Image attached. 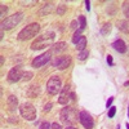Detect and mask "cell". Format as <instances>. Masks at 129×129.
<instances>
[{
	"label": "cell",
	"instance_id": "obj_30",
	"mask_svg": "<svg viewBox=\"0 0 129 129\" xmlns=\"http://www.w3.org/2000/svg\"><path fill=\"white\" fill-rule=\"evenodd\" d=\"M107 63H109L110 66H114V62H112V57L111 56H107Z\"/></svg>",
	"mask_w": 129,
	"mask_h": 129
},
{
	"label": "cell",
	"instance_id": "obj_3",
	"mask_svg": "<svg viewBox=\"0 0 129 129\" xmlns=\"http://www.w3.org/2000/svg\"><path fill=\"white\" fill-rule=\"evenodd\" d=\"M40 31V25L39 23H30L28 26H26L23 30L19 31L18 34V39L19 40H28V39H32L38 35V32Z\"/></svg>",
	"mask_w": 129,
	"mask_h": 129
},
{
	"label": "cell",
	"instance_id": "obj_11",
	"mask_svg": "<svg viewBox=\"0 0 129 129\" xmlns=\"http://www.w3.org/2000/svg\"><path fill=\"white\" fill-rule=\"evenodd\" d=\"M70 97H71V93H70V87L66 85L63 87L61 93H59V98H58V103L59 105H67L69 101H70Z\"/></svg>",
	"mask_w": 129,
	"mask_h": 129
},
{
	"label": "cell",
	"instance_id": "obj_12",
	"mask_svg": "<svg viewBox=\"0 0 129 129\" xmlns=\"http://www.w3.org/2000/svg\"><path fill=\"white\" fill-rule=\"evenodd\" d=\"M112 47L116 52H119V53H125L126 52V44L121 40V39H117L112 43Z\"/></svg>",
	"mask_w": 129,
	"mask_h": 129
},
{
	"label": "cell",
	"instance_id": "obj_10",
	"mask_svg": "<svg viewBox=\"0 0 129 129\" xmlns=\"http://www.w3.org/2000/svg\"><path fill=\"white\" fill-rule=\"evenodd\" d=\"M22 76H23V72L21 70V67H13L8 74V80L10 83H16L22 79Z\"/></svg>",
	"mask_w": 129,
	"mask_h": 129
},
{
	"label": "cell",
	"instance_id": "obj_13",
	"mask_svg": "<svg viewBox=\"0 0 129 129\" xmlns=\"http://www.w3.org/2000/svg\"><path fill=\"white\" fill-rule=\"evenodd\" d=\"M67 49V44L63 41H59V43H56V44H53L52 49L49 50L50 53H62Z\"/></svg>",
	"mask_w": 129,
	"mask_h": 129
},
{
	"label": "cell",
	"instance_id": "obj_33",
	"mask_svg": "<svg viewBox=\"0 0 129 129\" xmlns=\"http://www.w3.org/2000/svg\"><path fill=\"white\" fill-rule=\"evenodd\" d=\"M76 25H78L76 21H72V22H71V28H76Z\"/></svg>",
	"mask_w": 129,
	"mask_h": 129
},
{
	"label": "cell",
	"instance_id": "obj_36",
	"mask_svg": "<svg viewBox=\"0 0 129 129\" xmlns=\"http://www.w3.org/2000/svg\"><path fill=\"white\" fill-rule=\"evenodd\" d=\"M126 129H129V124H126Z\"/></svg>",
	"mask_w": 129,
	"mask_h": 129
},
{
	"label": "cell",
	"instance_id": "obj_37",
	"mask_svg": "<svg viewBox=\"0 0 129 129\" xmlns=\"http://www.w3.org/2000/svg\"><path fill=\"white\" fill-rule=\"evenodd\" d=\"M128 116H129V107H128Z\"/></svg>",
	"mask_w": 129,
	"mask_h": 129
},
{
	"label": "cell",
	"instance_id": "obj_8",
	"mask_svg": "<svg viewBox=\"0 0 129 129\" xmlns=\"http://www.w3.org/2000/svg\"><path fill=\"white\" fill-rule=\"evenodd\" d=\"M79 121L85 129L94 128V120H93V117L90 116V114H88L87 111H81L79 114Z\"/></svg>",
	"mask_w": 129,
	"mask_h": 129
},
{
	"label": "cell",
	"instance_id": "obj_35",
	"mask_svg": "<svg viewBox=\"0 0 129 129\" xmlns=\"http://www.w3.org/2000/svg\"><path fill=\"white\" fill-rule=\"evenodd\" d=\"M66 129H78V128H75V126H67Z\"/></svg>",
	"mask_w": 129,
	"mask_h": 129
},
{
	"label": "cell",
	"instance_id": "obj_6",
	"mask_svg": "<svg viewBox=\"0 0 129 129\" xmlns=\"http://www.w3.org/2000/svg\"><path fill=\"white\" fill-rule=\"evenodd\" d=\"M47 90L52 95H56L57 93H61V90H62V83H61L59 76H52L48 80V83H47Z\"/></svg>",
	"mask_w": 129,
	"mask_h": 129
},
{
	"label": "cell",
	"instance_id": "obj_31",
	"mask_svg": "<svg viewBox=\"0 0 129 129\" xmlns=\"http://www.w3.org/2000/svg\"><path fill=\"white\" fill-rule=\"evenodd\" d=\"M85 8H87L88 12L90 10V2H89V0H87V2H85Z\"/></svg>",
	"mask_w": 129,
	"mask_h": 129
},
{
	"label": "cell",
	"instance_id": "obj_20",
	"mask_svg": "<svg viewBox=\"0 0 129 129\" xmlns=\"http://www.w3.org/2000/svg\"><path fill=\"white\" fill-rule=\"evenodd\" d=\"M123 13L129 19V2H124L123 3Z\"/></svg>",
	"mask_w": 129,
	"mask_h": 129
},
{
	"label": "cell",
	"instance_id": "obj_7",
	"mask_svg": "<svg viewBox=\"0 0 129 129\" xmlns=\"http://www.w3.org/2000/svg\"><path fill=\"white\" fill-rule=\"evenodd\" d=\"M70 63H71L70 56H61V57H56L52 61V66L58 70H64L70 66Z\"/></svg>",
	"mask_w": 129,
	"mask_h": 129
},
{
	"label": "cell",
	"instance_id": "obj_15",
	"mask_svg": "<svg viewBox=\"0 0 129 129\" xmlns=\"http://www.w3.org/2000/svg\"><path fill=\"white\" fill-rule=\"evenodd\" d=\"M53 9H54V4H53V3H48V4H45L44 7L40 9L39 14H40V16H47V14H49V13L52 12Z\"/></svg>",
	"mask_w": 129,
	"mask_h": 129
},
{
	"label": "cell",
	"instance_id": "obj_21",
	"mask_svg": "<svg viewBox=\"0 0 129 129\" xmlns=\"http://www.w3.org/2000/svg\"><path fill=\"white\" fill-rule=\"evenodd\" d=\"M89 56V52L85 49V50H81L80 53H79V56H78V58L80 59V61H84V59H87V57Z\"/></svg>",
	"mask_w": 129,
	"mask_h": 129
},
{
	"label": "cell",
	"instance_id": "obj_32",
	"mask_svg": "<svg viewBox=\"0 0 129 129\" xmlns=\"http://www.w3.org/2000/svg\"><path fill=\"white\" fill-rule=\"evenodd\" d=\"M50 107H52V103L45 105V106H44V111H45V112H47V111H49V110H50Z\"/></svg>",
	"mask_w": 129,
	"mask_h": 129
},
{
	"label": "cell",
	"instance_id": "obj_4",
	"mask_svg": "<svg viewBox=\"0 0 129 129\" xmlns=\"http://www.w3.org/2000/svg\"><path fill=\"white\" fill-rule=\"evenodd\" d=\"M22 18H23V13H21V12L14 13V14H12V16L7 17L5 19L2 21V31H4V30H10V28L16 27V26L21 22V21H22Z\"/></svg>",
	"mask_w": 129,
	"mask_h": 129
},
{
	"label": "cell",
	"instance_id": "obj_26",
	"mask_svg": "<svg viewBox=\"0 0 129 129\" xmlns=\"http://www.w3.org/2000/svg\"><path fill=\"white\" fill-rule=\"evenodd\" d=\"M50 128H52V125H50L48 121L41 123V124H40V126H39V129H50Z\"/></svg>",
	"mask_w": 129,
	"mask_h": 129
},
{
	"label": "cell",
	"instance_id": "obj_38",
	"mask_svg": "<svg viewBox=\"0 0 129 129\" xmlns=\"http://www.w3.org/2000/svg\"><path fill=\"white\" fill-rule=\"evenodd\" d=\"M117 129H120V128H117Z\"/></svg>",
	"mask_w": 129,
	"mask_h": 129
},
{
	"label": "cell",
	"instance_id": "obj_5",
	"mask_svg": "<svg viewBox=\"0 0 129 129\" xmlns=\"http://www.w3.org/2000/svg\"><path fill=\"white\" fill-rule=\"evenodd\" d=\"M19 112H21V115H22L23 119H26L28 121H32V120L36 119V109L31 103H28V102L21 105Z\"/></svg>",
	"mask_w": 129,
	"mask_h": 129
},
{
	"label": "cell",
	"instance_id": "obj_2",
	"mask_svg": "<svg viewBox=\"0 0 129 129\" xmlns=\"http://www.w3.org/2000/svg\"><path fill=\"white\" fill-rule=\"evenodd\" d=\"M59 119L63 124H66L67 126L72 125L74 123H76L78 120V114H76V110L75 107H70V106H66L64 109H62L61 114H59Z\"/></svg>",
	"mask_w": 129,
	"mask_h": 129
},
{
	"label": "cell",
	"instance_id": "obj_34",
	"mask_svg": "<svg viewBox=\"0 0 129 129\" xmlns=\"http://www.w3.org/2000/svg\"><path fill=\"white\" fill-rule=\"evenodd\" d=\"M0 61H2V66H3V64H4V57H3V56L0 57Z\"/></svg>",
	"mask_w": 129,
	"mask_h": 129
},
{
	"label": "cell",
	"instance_id": "obj_27",
	"mask_svg": "<svg viewBox=\"0 0 129 129\" xmlns=\"http://www.w3.org/2000/svg\"><path fill=\"white\" fill-rule=\"evenodd\" d=\"M7 13V7L5 5H2V13H0V17H2V21L4 19V14Z\"/></svg>",
	"mask_w": 129,
	"mask_h": 129
},
{
	"label": "cell",
	"instance_id": "obj_9",
	"mask_svg": "<svg viewBox=\"0 0 129 129\" xmlns=\"http://www.w3.org/2000/svg\"><path fill=\"white\" fill-rule=\"evenodd\" d=\"M50 58H52V53L50 52H47V53H43L41 56L36 57L34 61H32V67L35 69H39V67H43L45 66L48 62H50Z\"/></svg>",
	"mask_w": 129,
	"mask_h": 129
},
{
	"label": "cell",
	"instance_id": "obj_25",
	"mask_svg": "<svg viewBox=\"0 0 129 129\" xmlns=\"http://www.w3.org/2000/svg\"><path fill=\"white\" fill-rule=\"evenodd\" d=\"M115 114H116V107L111 106V107H110V110H109V117L111 119V117H114V116H115Z\"/></svg>",
	"mask_w": 129,
	"mask_h": 129
},
{
	"label": "cell",
	"instance_id": "obj_28",
	"mask_svg": "<svg viewBox=\"0 0 129 129\" xmlns=\"http://www.w3.org/2000/svg\"><path fill=\"white\" fill-rule=\"evenodd\" d=\"M114 102V97H110V98H109V101H107V103H106V107H107V109H110V107H111V103Z\"/></svg>",
	"mask_w": 129,
	"mask_h": 129
},
{
	"label": "cell",
	"instance_id": "obj_22",
	"mask_svg": "<svg viewBox=\"0 0 129 129\" xmlns=\"http://www.w3.org/2000/svg\"><path fill=\"white\" fill-rule=\"evenodd\" d=\"M79 21H80V31H83L84 28H85V26H87V22H85V17L84 16H80L79 17Z\"/></svg>",
	"mask_w": 129,
	"mask_h": 129
},
{
	"label": "cell",
	"instance_id": "obj_29",
	"mask_svg": "<svg viewBox=\"0 0 129 129\" xmlns=\"http://www.w3.org/2000/svg\"><path fill=\"white\" fill-rule=\"evenodd\" d=\"M52 129H62V126H61V124H58V123H53V124H52Z\"/></svg>",
	"mask_w": 129,
	"mask_h": 129
},
{
	"label": "cell",
	"instance_id": "obj_18",
	"mask_svg": "<svg viewBox=\"0 0 129 129\" xmlns=\"http://www.w3.org/2000/svg\"><path fill=\"white\" fill-rule=\"evenodd\" d=\"M111 28H112L111 23H105V25L102 26V28H101V34H102V35H109L110 31H111Z\"/></svg>",
	"mask_w": 129,
	"mask_h": 129
},
{
	"label": "cell",
	"instance_id": "obj_16",
	"mask_svg": "<svg viewBox=\"0 0 129 129\" xmlns=\"http://www.w3.org/2000/svg\"><path fill=\"white\" fill-rule=\"evenodd\" d=\"M8 107H9V110H16L17 109V105H18V100H17V97L16 95H10L9 98H8Z\"/></svg>",
	"mask_w": 129,
	"mask_h": 129
},
{
	"label": "cell",
	"instance_id": "obj_17",
	"mask_svg": "<svg viewBox=\"0 0 129 129\" xmlns=\"http://www.w3.org/2000/svg\"><path fill=\"white\" fill-rule=\"evenodd\" d=\"M85 47H87V38L81 36V39L79 40V43L76 44V49L81 52V50H85Z\"/></svg>",
	"mask_w": 129,
	"mask_h": 129
},
{
	"label": "cell",
	"instance_id": "obj_1",
	"mask_svg": "<svg viewBox=\"0 0 129 129\" xmlns=\"http://www.w3.org/2000/svg\"><path fill=\"white\" fill-rule=\"evenodd\" d=\"M54 32H48V34H44L39 36L34 43L31 44V49L32 50H40V49H44L47 47H50L53 44V40H54Z\"/></svg>",
	"mask_w": 129,
	"mask_h": 129
},
{
	"label": "cell",
	"instance_id": "obj_14",
	"mask_svg": "<svg viewBox=\"0 0 129 129\" xmlns=\"http://www.w3.org/2000/svg\"><path fill=\"white\" fill-rule=\"evenodd\" d=\"M117 28L120 31H123L124 34H129V19L119 21V22H117Z\"/></svg>",
	"mask_w": 129,
	"mask_h": 129
},
{
	"label": "cell",
	"instance_id": "obj_23",
	"mask_svg": "<svg viewBox=\"0 0 129 129\" xmlns=\"http://www.w3.org/2000/svg\"><path fill=\"white\" fill-rule=\"evenodd\" d=\"M34 76V74H32L31 71H26V72H23V76H22V79L23 80H26V81H28V80H31V78Z\"/></svg>",
	"mask_w": 129,
	"mask_h": 129
},
{
	"label": "cell",
	"instance_id": "obj_24",
	"mask_svg": "<svg viewBox=\"0 0 129 129\" xmlns=\"http://www.w3.org/2000/svg\"><path fill=\"white\" fill-rule=\"evenodd\" d=\"M64 10H66V5L61 4V5L57 8V14H58V16H62V14L64 13Z\"/></svg>",
	"mask_w": 129,
	"mask_h": 129
},
{
	"label": "cell",
	"instance_id": "obj_19",
	"mask_svg": "<svg viewBox=\"0 0 129 129\" xmlns=\"http://www.w3.org/2000/svg\"><path fill=\"white\" fill-rule=\"evenodd\" d=\"M80 32H81L80 30H78V31H75V34H74V36H72V39H71V40H72V43H74V44H78V43H79V40L81 39V36H83V35L80 34Z\"/></svg>",
	"mask_w": 129,
	"mask_h": 129
}]
</instances>
